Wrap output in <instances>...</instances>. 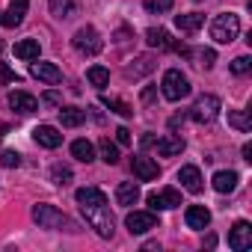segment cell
I'll return each instance as SVG.
<instances>
[{
	"mask_svg": "<svg viewBox=\"0 0 252 252\" xmlns=\"http://www.w3.org/2000/svg\"><path fill=\"white\" fill-rule=\"evenodd\" d=\"M74 199H77V205H80L86 222H89L101 237H113L116 222H113V214H110L107 196H104L98 187H80V190L74 193Z\"/></svg>",
	"mask_w": 252,
	"mask_h": 252,
	"instance_id": "6da1fadb",
	"label": "cell"
},
{
	"mask_svg": "<svg viewBox=\"0 0 252 252\" xmlns=\"http://www.w3.org/2000/svg\"><path fill=\"white\" fill-rule=\"evenodd\" d=\"M240 33V18L234 12H220L214 21H211V39L217 45H231Z\"/></svg>",
	"mask_w": 252,
	"mask_h": 252,
	"instance_id": "7a4b0ae2",
	"label": "cell"
},
{
	"mask_svg": "<svg viewBox=\"0 0 252 252\" xmlns=\"http://www.w3.org/2000/svg\"><path fill=\"white\" fill-rule=\"evenodd\" d=\"M190 80H187V74H181L178 68H169L166 74H163V80H160V92H163V98L166 101H181V98H187L190 95Z\"/></svg>",
	"mask_w": 252,
	"mask_h": 252,
	"instance_id": "3957f363",
	"label": "cell"
},
{
	"mask_svg": "<svg viewBox=\"0 0 252 252\" xmlns=\"http://www.w3.org/2000/svg\"><path fill=\"white\" fill-rule=\"evenodd\" d=\"M33 220L39 222V228H74V222L54 205H36Z\"/></svg>",
	"mask_w": 252,
	"mask_h": 252,
	"instance_id": "277c9868",
	"label": "cell"
},
{
	"mask_svg": "<svg viewBox=\"0 0 252 252\" xmlns=\"http://www.w3.org/2000/svg\"><path fill=\"white\" fill-rule=\"evenodd\" d=\"M71 45H74V51H77V54H83V57H95V54H101L104 39L98 36V30H95V27H80V30L74 33Z\"/></svg>",
	"mask_w": 252,
	"mask_h": 252,
	"instance_id": "5b68a950",
	"label": "cell"
},
{
	"mask_svg": "<svg viewBox=\"0 0 252 252\" xmlns=\"http://www.w3.org/2000/svg\"><path fill=\"white\" fill-rule=\"evenodd\" d=\"M125 225H128V231H131V234H146V231L158 228V225H160V220H158V214H155V211H131L128 217H125Z\"/></svg>",
	"mask_w": 252,
	"mask_h": 252,
	"instance_id": "8992f818",
	"label": "cell"
},
{
	"mask_svg": "<svg viewBox=\"0 0 252 252\" xmlns=\"http://www.w3.org/2000/svg\"><path fill=\"white\" fill-rule=\"evenodd\" d=\"M190 116H193L196 122H205V125L214 122V119L220 116V98H217V95H202V98H196Z\"/></svg>",
	"mask_w": 252,
	"mask_h": 252,
	"instance_id": "52a82bcc",
	"label": "cell"
},
{
	"mask_svg": "<svg viewBox=\"0 0 252 252\" xmlns=\"http://www.w3.org/2000/svg\"><path fill=\"white\" fill-rule=\"evenodd\" d=\"M149 208L152 211H172V208H178L181 205V193L175 190V187H163V190H155V193H149Z\"/></svg>",
	"mask_w": 252,
	"mask_h": 252,
	"instance_id": "ba28073f",
	"label": "cell"
},
{
	"mask_svg": "<svg viewBox=\"0 0 252 252\" xmlns=\"http://www.w3.org/2000/svg\"><path fill=\"white\" fill-rule=\"evenodd\" d=\"M228 246H231L234 252H243V249L252 246V225H249L246 220H237V222L231 225V231H228Z\"/></svg>",
	"mask_w": 252,
	"mask_h": 252,
	"instance_id": "9c48e42d",
	"label": "cell"
},
{
	"mask_svg": "<svg viewBox=\"0 0 252 252\" xmlns=\"http://www.w3.org/2000/svg\"><path fill=\"white\" fill-rule=\"evenodd\" d=\"M33 140L42 146V149H60L63 146V134L54 128V125H39L33 131Z\"/></svg>",
	"mask_w": 252,
	"mask_h": 252,
	"instance_id": "30bf717a",
	"label": "cell"
},
{
	"mask_svg": "<svg viewBox=\"0 0 252 252\" xmlns=\"http://www.w3.org/2000/svg\"><path fill=\"white\" fill-rule=\"evenodd\" d=\"M131 169H134V175H137L140 181H155V178L160 175V166H158L152 158H143V155L131 160Z\"/></svg>",
	"mask_w": 252,
	"mask_h": 252,
	"instance_id": "8fae6325",
	"label": "cell"
},
{
	"mask_svg": "<svg viewBox=\"0 0 252 252\" xmlns=\"http://www.w3.org/2000/svg\"><path fill=\"white\" fill-rule=\"evenodd\" d=\"M27 6H30V0H9V9L0 18V24L3 27H21V21L27 15Z\"/></svg>",
	"mask_w": 252,
	"mask_h": 252,
	"instance_id": "7c38bea8",
	"label": "cell"
},
{
	"mask_svg": "<svg viewBox=\"0 0 252 252\" xmlns=\"http://www.w3.org/2000/svg\"><path fill=\"white\" fill-rule=\"evenodd\" d=\"M184 220H187V228L202 231V228H208V225H211V211H208L205 205H190V208H187V214H184Z\"/></svg>",
	"mask_w": 252,
	"mask_h": 252,
	"instance_id": "4fadbf2b",
	"label": "cell"
},
{
	"mask_svg": "<svg viewBox=\"0 0 252 252\" xmlns=\"http://www.w3.org/2000/svg\"><path fill=\"white\" fill-rule=\"evenodd\" d=\"M9 107L27 116V113H33V110H39V101H36V95H30V92H24V89H15V92L9 95Z\"/></svg>",
	"mask_w": 252,
	"mask_h": 252,
	"instance_id": "5bb4252c",
	"label": "cell"
},
{
	"mask_svg": "<svg viewBox=\"0 0 252 252\" xmlns=\"http://www.w3.org/2000/svg\"><path fill=\"white\" fill-rule=\"evenodd\" d=\"M178 181H181V187L190 190V193H202V187H205L199 166H181V169H178Z\"/></svg>",
	"mask_w": 252,
	"mask_h": 252,
	"instance_id": "9a60e30c",
	"label": "cell"
},
{
	"mask_svg": "<svg viewBox=\"0 0 252 252\" xmlns=\"http://www.w3.org/2000/svg\"><path fill=\"white\" fill-rule=\"evenodd\" d=\"M116 202H119L122 208L137 205V202H140V187H137L134 181H122V184L116 187Z\"/></svg>",
	"mask_w": 252,
	"mask_h": 252,
	"instance_id": "2e32d148",
	"label": "cell"
},
{
	"mask_svg": "<svg viewBox=\"0 0 252 252\" xmlns=\"http://www.w3.org/2000/svg\"><path fill=\"white\" fill-rule=\"evenodd\" d=\"M30 71H33V77H39L42 83H51V86L63 80V71H60L54 63H33V68H30Z\"/></svg>",
	"mask_w": 252,
	"mask_h": 252,
	"instance_id": "e0dca14e",
	"label": "cell"
},
{
	"mask_svg": "<svg viewBox=\"0 0 252 252\" xmlns=\"http://www.w3.org/2000/svg\"><path fill=\"white\" fill-rule=\"evenodd\" d=\"M146 42H149L152 48H160V51H178V45L172 42V36H169L166 30H160V27H152V30L146 33Z\"/></svg>",
	"mask_w": 252,
	"mask_h": 252,
	"instance_id": "ac0fdd59",
	"label": "cell"
},
{
	"mask_svg": "<svg viewBox=\"0 0 252 252\" xmlns=\"http://www.w3.org/2000/svg\"><path fill=\"white\" fill-rule=\"evenodd\" d=\"M181 152H184V140H181V137L166 134V137L158 140V155H160V158H175V155H181Z\"/></svg>",
	"mask_w": 252,
	"mask_h": 252,
	"instance_id": "d6986e66",
	"label": "cell"
},
{
	"mask_svg": "<svg viewBox=\"0 0 252 252\" xmlns=\"http://www.w3.org/2000/svg\"><path fill=\"white\" fill-rule=\"evenodd\" d=\"M60 122H63V128H80V125L86 122V110H80V107H63L60 110Z\"/></svg>",
	"mask_w": 252,
	"mask_h": 252,
	"instance_id": "ffe728a7",
	"label": "cell"
},
{
	"mask_svg": "<svg viewBox=\"0 0 252 252\" xmlns=\"http://www.w3.org/2000/svg\"><path fill=\"white\" fill-rule=\"evenodd\" d=\"M214 190L217 193H231L234 187H237V172H231V169H220L217 175H214Z\"/></svg>",
	"mask_w": 252,
	"mask_h": 252,
	"instance_id": "44dd1931",
	"label": "cell"
},
{
	"mask_svg": "<svg viewBox=\"0 0 252 252\" xmlns=\"http://www.w3.org/2000/svg\"><path fill=\"white\" fill-rule=\"evenodd\" d=\"M205 24V15H199V12H187V15H175V27L181 30V33H196L199 27Z\"/></svg>",
	"mask_w": 252,
	"mask_h": 252,
	"instance_id": "7402d4cb",
	"label": "cell"
},
{
	"mask_svg": "<svg viewBox=\"0 0 252 252\" xmlns=\"http://www.w3.org/2000/svg\"><path fill=\"white\" fill-rule=\"evenodd\" d=\"M15 57L24 60V63L39 60V42H36V39H21V42L15 45Z\"/></svg>",
	"mask_w": 252,
	"mask_h": 252,
	"instance_id": "603a6c76",
	"label": "cell"
},
{
	"mask_svg": "<svg viewBox=\"0 0 252 252\" xmlns=\"http://www.w3.org/2000/svg\"><path fill=\"white\" fill-rule=\"evenodd\" d=\"M71 158L80 160V163H92V160H95L92 143H89V140H74V143H71Z\"/></svg>",
	"mask_w": 252,
	"mask_h": 252,
	"instance_id": "cb8c5ba5",
	"label": "cell"
},
{
	"mask_svg": "<svg viewBox=\"0 0 252 252\" xmlns=\"http://www.w3.org/2000/svg\"><path fill=\"white\" fill-rule=\"evenodd\" d=\"M48 9H51L54 18L65 21V18L74 15V0H48Z\"/></svg>",
	"mask_w": 252,
	"mask_h": 252,
	"instance_id": "d4e9b609",
	"label": "cell"
},
{
	"mask_svg": "<svg viewBox=\"0 0 252 252\" xmlns=\"http://www.w3.org/2000/svg\"><path fill=\"white\" fill-rule=\"evenodd\" d=\"M228 125L231 128H237V131H252V119H249V113L246 110H228Z\"/></svg>",
	"mask_w": 252,
	"mask_h": 252,
	"instance_id": "484cf974",
	"label": "cell"
},
{
	"mask_svg": "<svg viewBox=\"0 0 252 252\" xmlns=\"http://www.w3.org/2000/svg\"><path fill=\"white\" fill-rule=\"evenodd\" d=\"M86 80H89L95 89H104V86L110 83V71H107L104 65H92V68L86 71Z\"/></svg>",
	"mask_w": 252,
	"mask_h": 252,
	"instance_id": "4316f807",
	"label": "cell"
},
{
	"mask_svg": "<svg viewBox=\"0 0 252 252\" xmlns=\"http://www.w3.org/2000/svg\"><path fill=\"white\" fill-rule=\"evenodd\" d=\"M187 57H193L199 68H214V63H217V54H214L211 48H199V51H190Z\"/></svg>",
	"mask_w": 252,
	"mask_h": 252,
	"instance_id": "83f0119b",
	"label": "cell"
},
{
	"mask_svg": "<svg viewBox=\"0 0 252 252\" xmlns=\"http://www.w3.org/2000/svg\"><path fill=\"white\" fill-rule=\"evenodd\" d=\"M74 178V172H71V166H65V163H54L51 166V181L54 184H60V187H65L68 181Z\"/></svg>",
	"mask_w": 252,
	"mask_h": 252,
	"instance_id": "f1b7e54d",
	"label": "cell"
},
{
	"mask_svg": "<svg viewBox=\"0 0 252 252\" xmlns=\"http://www.w3.org/2000/svg\"><path fill=\"white\" fill-rule=\"evenodd\" d=\"M98 149H101V160H104V163H110V166L119 163V149H116V143H110V140L104 137V140L98 143Z\"/></svg>",
	"mask_w": 252,
	"mask_h": 252,
	"instance_id": "f546056e",
	"label": "cell"
},
{
	"mask_svg": "<svg viewBox=\"0 0 252 252\" xmlns=\"http://www.w3.org/2000/svg\"><path fill=\"white\" fill-rule=\"evenodd\" d=\"M101 104L104 107H110V110H116L119 116H134V107H128V104H125V101H119V98H101Z\"/></svg>",
	"mask_w": 252,
	"mask_h": 252,
	"instance_id": "4dcf8cb0",
	"label": "cell"
},
{
	"mask_svg": "<svg viewBox=\"0 0 252 252\" xmlns=\"http://www.w3.org/2000/svg\"><path fill=\"white\" fill-rule=\"evenodd\" d=\"M143 6L149 12H155V15H163V12L172 9V0H143Z\"/></svg>",
	"mask_w": 252,
	"mask_h": 252,
	"instance_id": "1f68e13d",
	"label": "cell"
},
{
	"mask_svg": "<svg viewBox=\"0 0 252 252\" xmlns=\"http://www.w3.org/2000/svg\"><path fill=\"white\" fill-rule=\"evenodd\" d=\"M155 68V63L149 60V57H140L137 60V65H131L128 68V77H140V74H146V71H152Z\"/></svg>",
	"mask_w": 252,
	"mask_h": 252,
	"instance_id": "d6a6232c",
	"label": "cell"
},
{
	"mask_svg": "<svg viewBox=\"0 0 252 252\" xmlns=\"http://www.w3.org/2000/svg\"><path fill=\"white\" fill-rule=\"evenodd\" d=\"M249 68H252V60L249 57H237L231 63V74H249Z\"/></svg>",
	"mask_w": 252,
	"mask_h": 252,
	"instance_id": "836d02e7",
	"label": "cell"
},
{
	"mask_svg": "<svg viewBox=\"0 0 252 252\" xmlns=\"http://www.w3.org/2000/svg\"><path fill=\"white\" fill-rule=\"evenodd\" d=\"M0 163H3V166H18L21 155L18 152H0Z\"/></svg>",
	"mask_w": 252,
	"mask_h": 252,
	"instance_id": "e575fe53",
	"label": "cell"
},
{
	"mask_svg": "<svg viewBox=\"0 0 252 252\" xmlns=\"http://www.w3.org/2000/svg\"><path fill=\"white\" fill-rule=\"evenodd\" d=\"M42 101H45V104H51V107H63V95H60L57 89H48V92L42 95Z\"/></svg>",
	"mask_w": 252,
	"mask_h": 252,
	"instance_id": "d590c367",
	"label": "cell"
},
{
	"mask_svg": "<svg viewBox=\"0 0 252 252\" xmlns=\"http://www.w3.org/2000/svg\"><path fill=\"white\" fill-rule=\"evenodd\" d=\"M116 143L119 146H131V131L128 128H116Z\"/></svg>",
	"mask_w": 252,
	"mask_h": 252,
	"instance_id": "8d00e7d4",
	"label": "cell"
},
{
	"mask_svg": "<svg viewBox=\"0 0 252 252\" xmlns=\"http://www.w3.org/2000/svg\"><path fill=\"white\" fill-rule=\"evenodd\" d=\"M243 160H252V146H249V143L243 146Z\"/></svg>",
	"mask_w": 252,
	"mask_h": 252,
	"instance_id": "74e56055",
	"label": "cell"
},
{
	"mask_svg": "<svg viewBox=\"0 0 252 252\" xmlns=\"http://www.w3.org/2000/svg\"><path fill=\"white\" fill-rule=\"evenodd\" d=\"M205 246H208V249H211V246H217V237H214V234H208V237H205Z\"/></svg>",
	"mask_w": 252,
	"mask_h": 252,
	"instance_id": "f35d334b",
	"label": "cell"
},
{
	"mask_svg": "<svg viewBox=\"0 0 252 252\" xmlns=\"http://www.w3.org/2000/svg\"><path fill=\"white\" fill-rule=\"evenodd\" d=\"M6 131H9V128H6V125H0V140H3V137H6Z\"/></svg>",
	"mask_w": 252,
	"mask_h": 252,
	"instance_id": "ab89813d",
	"label": "cell"
},
{
	"mask_svg": "<svg viewBox=\"0 0 252 252\" xmlns=\"http://www.w3.org/2000/svg\"><path fill=\"white\" fill-rule=\"evenodd\" d=\"M0 51H3V42H0Z\"/></svg>",
	"mask_w": 252,
	"mask_h": 252,
	"instance_id": "60d3db41",
	"label": "cell"
}]
</instances>
